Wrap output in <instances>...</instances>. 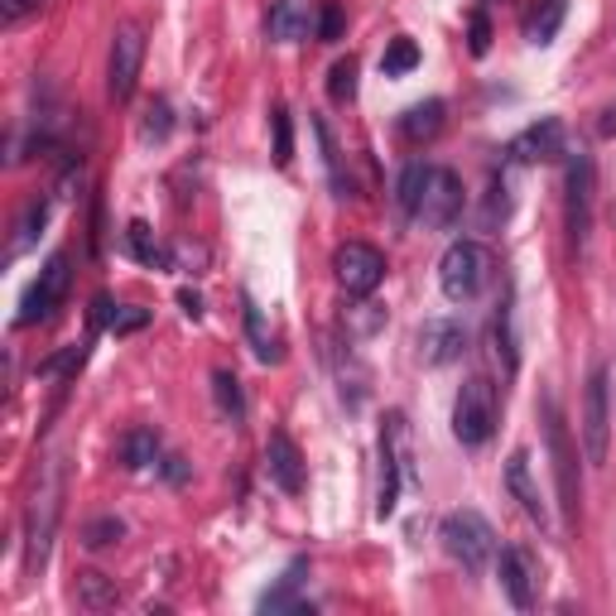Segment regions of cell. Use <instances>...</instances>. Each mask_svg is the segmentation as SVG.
Returning <instances> with one entry per match:
<instances>
[{
    "mask_svg": "<svg viewBox=\"0 0 616 616\" xmlns=\"http://www.w3.org/2000/svg\"><path fill=\"white\" fill-rule=\"evenodd\" d=\"M44 217H48V202H30V212L20 217V236H15V246H10V256H20L24 246L34 241V226H44Z\"/></svg>",
    "mask_w": 616,
    "mask_h": 616,
    "instance_id": "cell-35",
    "label": "cell"
},
{
    "mask_svg": "<svg viewBox=\"0 0 616 616\" xmlns=\"http://www.w3.org/2000/svg\"><path fill=\"white\" fill-rule=\"evenodd\" d=\"M400 449H405V415L400 409H391V415H385V429H381V491H376V515L381 521H391L395 505H400V477H405Z\"/></svg>",
    "mask_w": 616,
    "mask_h": 616,
    "instance_id": "cell-12",
    "label": "cell"
},
{
    "mask_svg": "<svg viewBox=\"0 0 616 616\" xmlns=\"http://www.w3.org/2000/svg\"><path fill=\"white\" fill-rule=\"evenodd\" d=\"M82 347H68V352H58V357H48V361H39V376L48 381V376H68V371H78L82 367Z\"/></svg>",
    "mask_w": 616,
    "mask_h": 616,
    "instance_id": "cell-36",
    "label": "cell"
},
{
    "mask_svg": "<svg viewBox=\"0 0 616 616\" xmlns=\"http://www.w3.org/2000/svg\"><path fill=\"white\" fill-rule=\"evenodd\" d=\"M328 96H333V102H352V96H357V58H337V63H333Z\"/></svg>",
    "mask_w": 616,
    "mask_h": 616,
    "instance_id": "cell-32",
    "label": "cell"
},
{
    "mask_svg": "<svg viewBox=\"0 0 616 616\" xmlns=\"http://www.w3.org/2000/svg\"><path fill=\"white\" fill-rule=\"evenodd\" d=\"M491 270H497V260H491V251L481 241H453L439 260V289L453 304H467V299H477L491 284Z\"/></svg>",
    "mask_w": 616,
    "mask_h": 616,
    "instance_id": "cell-6",
    "label": "cell"
},
{
    "mask_svg": "<svg viewBox=\"0 0 616 616\" xmlns=\"http://www.w3.org/2000/svg\"><path fill=\"white\" fill-rule=\"evenodd\" d=\"M443 126H449V106L433 96V102H419L400 116V140L405 144H429V140H439Z\"/></svg>",
    "mask_w": 616,
    "mask_h": 616,
    "instance_id": "cell-20",
    "label": "cell"
},
{
    "mask_svg": "<svg viewBox=\"0 0 616 616\" xmlns=\"http://www.w3.org/2000/svg\"><path fill=\"white\" fill-rule=\"evenodd\" d=\"M313 130H318V144H323V164H328L333 193H337V198H352V184H347V174H342V154H337V140H333V130L323 126V120H313Z\"/></svg>",
    "mask_w": 616,
    "mask_h": 616,
    "instance_id": "cell-29",
    "label": "cell"
},
{
    "mask_svg": "<svg viewBox=\"0 0 616 616\" xmlns=\"http://www.w3.org/2000/svg\"><path fill=\"white\" fill-rule=\"evenodd\" d=\"M505 491L521 501V511H525L539 530H549V505H545V497H539L535 477H530V453H525V449H515L511 457H505Z\"/></svg>",
    "mask_w": 616,
    "mask_h": 616,
    "instance_id": "cell-17",
    "label": "cell"
},
{
    "mask_svg": "<svg viewBox=\"0 0 616 616\" xmlns=\"http://www.w3.org/2000/svg\"><path fill=\"white\" fill-rule=\"evenodd\" d=\"M72 602H78L82 612H112V607H120V588H116V578H106L102 569H82L72 578Z\"/></svg>",
    "mask_w": 616,
    "mask_h": 616,
    "instance_id": "cell-19",
    "label": "cell"
},
{
    "mask_svg": "<svg viewBox=\"0 0 616 616\" xmlns=\"http://www.w3.org/2000/svg\"><path fill=\"white\" fill-rule=\"evenodd\" d=\"M487 44H491V24H487V15H473V54H487Z\"/></svg>",
    "mask_w": 616,
    "mask_h": 616,
    "instance_id": "cell-40",
    "label": "cell"
},
{
    "mask_svg": "<svg viewBox=\"0 0 616 616\" xmlns=\"http://www.w3.org/2000/svg\"><path fill=\"white\" fill-rule=\"evenodd\" d=\"M501 419V395L491 376H467L457 385V400H453V439L463 449H481V443L497 433Z\"/></svg>",
    "mask_w": 616,
    "mask_h": 616,
    "instance_id": "cell-4",
    "label": "cell"
},
{
    "mask_svg": "<svg viewBox=\"0 0 616 616\" xmlns=\"http://www.w3.org/2000/svg\"><path fill=\"white\" fill-rule=\"evenodd\" d=\"M265 30L280 44H299V39H309V34H318V10H313L309 0H275L270 15H265Z\"/></svg>",
    "mask_w": 616,
    "mask_h": 616,
    "instance_id": "cell-18",
    "label": "cell"
},
{
    "mask_svg": "<svg viewBox=\"0 0 616 616\" xmlns=\"http://www.w3.org/2000/svg\"><path fill=\"white\" fill-rule=\"evenodd\" d=\"M304 573H309V559H294L284 569V578L260 597V612H304L309 602H299V588H304Z\"/></svg>",
    "mask_w": 616,
    "mask_h": 616,
    "instance_id": "cell-21",
    "label": "cell"
},
{
    "mask_svg": "<svg viewBox=\"0 0 616 616\" xmlns=\"http://www.w3.org/2000/svg\"><path fill=\"white\" fill-rule=\"evenodd\" d=\"M116 457H120V467H130V473L154 467V463H160V433H154V429H130L126 439L116 443Z\"/></svg>",
    "mask_w": 616,
    "mask_h": 616,
    "instance_id": "cell-22",
    "label": "cell"
},
{
    "mask_svg": "<svg viewBox=\"0 0 616 616\" xmlns=\"http://www.w3.org/2000/svg\"><path fill=\"white\" fill-rule=\"evenodd\" d=\"M178 304H184L188 318H202V299L193 294V289H178Z\"/></svg>",
    "mask_w": 616,
    "mask_h": 616,
    "instance_id": "cell-41",
    "label": "cell"
},
{
    "mask_svg": "<svg viewBox=\"0 0 616 616\" xmlns=\"http://www.w3.org/2000/svg\"><path fill=\"white\" fill-rule=\"evenodd\" d=\"M212 395H217V405H222V415L232 419V425L246 419V395H241V381L232 376V371H212Z\"/></svg>",
    "mask_w": 616,
    "mask_h": 616,
    "instance_id": "cell-26",
    "label": "cell"
},
{
    "mask_svg": "<svg viewBox=\"0 0 616 616\" xmlns=\"http://www.w3.org/2000/svg\"><path fill=\"white\" fill-rule=\"evenodd\" d=\"M126 539V521H116V515H96V521L82 525V545L88 549H112Z\"/></svg>",
    "mask_w": 616,
    "mask_h": 616,
    "instance_id": "cell-30",
    "label": "cell"
},
{
    "mask_svg": "<svg viewBox=\"0 0 616 616\" xmlns=\"http://www.w3.org/2000/svg\"><path fill=\"white\" fill-rule=\"evenodd\" d=\"M126 241H130V256H136L140 265H150V270H164V265H168V256L160 251V241H154V232L144 222H130Z\"/></svg>",
    "mask_w": 616,
    "mask_h": 616,
    "instance_id": "cell-27",
    "label": "cell"
},
{
    "mask_svg": "<svg viewBox=\"0 0 616 616\" xmlns=\"http://www.w3.org/2000/svg\"><path fill=\"white\" fill-rule=\"evenodd\" d=\"M270 130H275V164L289 168V160H294V126H289L284 106H275L270 112Z\"/></svg>",
    "mask_w": 616,
    "mask_h": 616,
    "instance_id": "cell-33",
    "label": "cell"
},
{
    "mask_svg": "<svg viewBox=\"0 0 616 616\" xmlns=\"http://www.w3.org/2000/svg\"><path fill=\"white\" fill-rule=\"evenodd\" d=\"M563 140H569V130H563L559 116H539L535 126H525L521 136H515L511 144H505V160L511 164H554L563 150Z\"/></svg>",
    "mask_w": 616,
    "mask_h": 616,
    "instance_id": "cell-13",
    "label": "cell"
},
{
    "mask_svg": "<svg viewBox=\"0 0 616 616\" xmlns=\"http://www.w3.org/2000/svg\"><path fill=\"white\" fill-rule=\"evenodd\" d=\"M68 284H72V256L68 251H54V256L44 260V270L34 275V284L24 289L20 299V328H34V323H48L58 309H63L68 299Z\"/></svg>",
    "mask_w": 616,
    "mask_h": 616,
    "instance_id": "cell-8",
    "label": "cell"
},
{
    "mask_svg": "<svg viewBox=\"0 0 616 616\" xmlns=\"http://www.w3.org/2000/svg\"><path fill=\"white\" fill-rule=\"evenodd\" d=\"M439 539H443V554L453 563H463V573H481L497 559V530L481 521L477 511H449L439 521Z\"/></svg>",
    "mask_w": 616,
    "mask_h": 616,
    "instance_id": "cell-5",
    "label": "cell"
},
{
    "mask_svg": "<svg viewBox=\"0 0 616 616\" xmlns=\"http://www.w3.org/2000/svg\"><path fill=\"white\" fill-rule=\"evenodd\" d=\"M144 323H150V309H136V304H116V309H112V323H106V328H112L116 337H126V333H140Z\"/></svg>",
    "mask_w": 616,
    "mask_h": 616,
    "instance_id": "cell-34",
    "label": "cell"
},
{
    "mask_svg": "<svg viewBox=\"0 0 616 616\" xmlns=\"http://www.w3.org/2000/svg\"><path fill=\"white\" fill-rule=\"evenodd\" d=\"M563 10H569V0H539V10L525 20V39L530 44H554V34H559V24H563Z\"/></svg>",
    "mask_w": 616,
    "mask_h": 616,
    "instance_id": "cell-23",
    "label": "cell"
},
{
    "mask_svg": "<svg viewBox=\"0 0 616 616\" xmlns=\"http://www.w3.org/2000/svg\"><path fill=\"white\" fill-rule=\"evenodd\" d=\"M39 5H44V0H0V24H5V30H15V24L30 20Z\"/></svg>",
    "mask_w": 616,
    "mask_h": 616,
    "instance_id": "cell-39",
    "label": "cell"
},
{
    "mask_svg": "<svg viewBox=\"0 0 616 616\" xmlns=\"http://www.w3.org/2000/svg\"><path fill=\"white\" fill-rule=\"evenodd\" d=\"M463 202H467L463 178H457L453 168H443V164H429V174H425V198H419L415 222L433 226V232H449L457 217H463Z\"/></svg>",
    "mask_w": 616,
    "mask_h": 616,
    "instance_id": "cell-9",
    "label": "cell"
},
{
    "mask_svg": "<svg viewBox=\"0 0 616 616\" xmlns=\"http://www.w3.org/2000/svg\"><path fill=\"white\" fill-rule=\"evenodd\" d=\"M602 116H607V120H602L597 130H602V136H616V112H602Z\"/></svg>",
    "mask_w": 616,
    "mask_h": 616,
    "instance_id": "cell-42",
    "label": "cell"
},
{
    "mask_svg": "<svg viewBox=\"0 0 616 616\" xmlns=\"http://www.w3.org/2000/svg\"><path fill=\"white\" fill-rule=\"evenodd\" d=\"M593 202H597V164L588 150H573L569 174H563V232H569L573 256H583L588 236H593Z\"/></svg>",
    "mask_w": 616,
    "mask_h": 616,
    "instance_id": "cell-3",
    "label": "cell"
},
{
    "mask_svg": "<svg viewBox=\"0 0 616 616\" xmlns=\"http://www.w3.org/2000/svg\"><path fill=\"white\" fill-rule=\"evenodd\" d=\"M425 174H429V164H405L400 168V178H395V202H400V212L405 217H415L419 212V198H425Z\"/></svg>",
    "mask_w": 616,
    "mask_h": 616,
    "instance_id": "cell-25",
    "label": "cell"
},
{
    "mask_svg": "<svg viewBox=\"0 0 616 616\" xmlns=\"http://www.w3.org/2000/svg\"><path fill=\"white\" fill-rule=\"evenodd\" d=\"M497 573H501L505 597H511L521 612H530V607H535V602H539V588H545V573H539V559H535V554H530L525 545L501 549Z\"/></svg>",
    "mask_w": 616,
    "mask_h": 616,
    "instance_id": "cell-14",
    "label": "cell"
},
{
    "mask_svg": "<svg viewBox=\"0 0 616 616\" xmlns=\"http://www.w3.org/2000/svg\"><path fill=\"white\" fill-rule=\"evenodd\" d=\"M241 313H246V337H251V352H256V361H275L280 352H275V337L270 328H265V313L256 309V299L241 294Z\"/></svg>",
    "mask_w": 616,
    "mask_h": 616,
    "instance_id": "cell-24",
    "label": "cell"
},
{
    "mask_svg": "<svg viewBox=\"0 0 616 616\" xmlns=\"http://www.w3.org/2000/svg\"><path fill=\"white\" fill-rule=\"evenodd\" d=\"M539 419H545V443H549V463H554V481H559V505H563V525H578L583 511V477H578V443L569 433L559 395L545 391L539 395Z\"/></svg>",
    "mask_w": 616,
    "mask_h": 616,
    "instance_id": "cell-2",
    "label": "cell"
},
{
    "mask_svg": "<svg viewBox=\"0 0 616 616\" xmlns=\"http://www.w3.org/2000/svg\"><path fill=\"white\" fill-rule=\"evenodd\" d=\"M342 5H333V0H328V5H318V39L323 44H337V39H342Z\"/></svg>",
    "mask_w": 616,
    "mask_h": 616,
    "instance_id": "cell-37",
    "label": "cell"
},
{
    "mask_svg": "<svg viewBox=\"0 0 616 616\" xmlns=\"http://www.w3.org/2000/svg\"><path fill=\"white\" fill-rule=\"evenodd\" d=\"M168 126H174V120H168V102H150L140 136H144V140H164V136H168Z\"/></svg>",
    "mask_w": 616,
    "mask_h": 616,
    "instance_id": "cell-38",
    "label": "cell"
},
{
    "mask_svg": "<svg viewBox=\"0 0 616 616\" xmlns=\"http://www.w3.org/2000/svg\"><path fill=\"white\" fill-rule=\"evenodd\" d=\"M419 68V44L415 39H391L385 44V54H381V72L385 78H405V72H415Z\"/></svg>",
    "mask_w": 616,
    "mask_h": 616,
    "instance_id": "cell-28",
    "label": "cell"
},
{
    "mask_svg": "<svg viewBox=\"0 0 616 616\" xmlns=\"http://www.w3.org/2000/svg\"><path fill=\"white\" fill-rule=\"evenodd\" d=\"M333 270H337V284H342L347 294L367 299V294H376L385 280V256L376 246H367V241H347V246H337Z\"/></svg>",
    "mask_w": 616,
    "mask_h": 616,
    "instance_id": "cell-11",
    "label": "cell"
},
{
    "mask_svg": "<svg viewBox=\"0 0 616 616\" xmlns=\"http://www.w3.org/2000/svg\"><path fill=\"white\" fill-rule=\"evenodd\" d=\"M63 491H68V463L54 453L44 463L30 505H24V569L30 573H39L48 563V549H54V535H58V515H63Z\"/></svg>",
    "mask_w": 616,
    "mask_h": 616,
    "instance_id": "cell-1",
    "label": "cell"
},
{
    "mask_svg": "<svg viewBox=\"0 0 616 616\" xmlns=\"http://www.w3.org/2000/svg\"><path fill=\"white\" fill-rule=\"evenodd\" d=\"M140 68H144L140 24H120L112 34V58H106V96H112V102H130V96H136V82H140Z\"/></svg>",
    "mask_w": 616,
    "mask_h": 616,
    "instance_id": "cell-10",
    "label": "cell"
},
{
    "mask_svg": "<svg viewBox=\"0 0 616 616\" xmlns=\"http://www.w3.org/2000/svg\"><path fill=\"white\" fill-rule=\"evenodd\" d=\"M467 347H473V333L457 318H429L419 328V361L425 367H453V361H463Z\"/></svg>",
    "mask_w": 616,
    "mask_h": 616,
    "instance_id": "cell-16",
    "label": "cell"
},
{
    "mask_svg": "<svg viewBox=\"0 0 616 616\" xmlns=\"http://www.w3.org/2000/svg\"><path fill=\"white\" fill-rule=\"evenodd\" d=\"M491 337H497V357L505 367V376H511L515 367H521V357H515V328H511V304L497 313V323H491Z\"/></svg>",
    "mask_w": 616,
    "mask_h": 616,
    "instance_id": "cell-31",
    "label": "cell"
},
{
    "mask_svg": "<svg viewBox=\"0 0 616 616\" xmlns=\"http://www.w3.org/2000/svg\"><path fill=\"white\" fill-rule=\"evenodd\" d=\"M265 473H270V481L284 491V497H304L309 467H304V453H299V443L289 439L284 429H275L270 443H265Z\"/></svg>",
    "mask_w": 616,
    "mask_h": 616,
    "instance_id": "cell-15",
    "label": "cell"
},
{
    "mask_svg": "<svg viewBox=\"0 0 616 616\" xmlns=\"http://www.w3.org/2000/svg\"><path fill=\"white\" fill-rule=\"evenodd\" d=\"M578 439H583V457L593 467L607 463V443H612V371L597 367L588 371V391H583V425H578Z\"/></svg>",
    "mask_w": 616,
    "mask_h": 616,
    "instance_id": "cell-7",
    "label": "cell"
}]
</instances>
